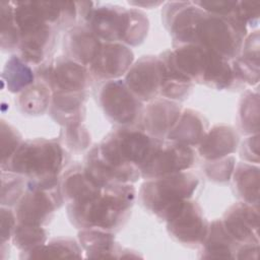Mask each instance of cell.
Listing matches in <instances>:
<instances>
[{
    "label": "cell",
    "instance_id": "cell-1",
    "mask_svg": "<svg viewBox=\"0 0 260 260\" xmlns=\"http://www.w3.org/2000/svg\"><path fill=\"white\" fill-rule=\"evenodd\" d=\"M135 199L130 183L114 184L102 189L94 198L77 204H67L70 221L78 229H100L111 232L127 219Z\"/></svg>",
    "mask_w": 260,
    "mask_h": 260
},
{
    "label": "cell",
    "instance_id": "cell-2",
    "mask_svg": "<svg viewBox=\"0 0 260 260\" xmlns=\"http://www.w3.org/2000/svg\"><path fill=\"white\" fill-rule=\"evenodd\" d=\"M65 162L66 152L58 142L38 138L22 142L2 170L6 168L35 184L52 185L58 183Z\"/></svg>",
    "mask_w": 260,
    "mask_h": 260
},
{
    "label": "cell",
    "instance_id": "cell-3",
    "mask_svg": "<svg viewBox=\"0 0 260 260\" xmlns=\"http://www.w3.org/2000/svg\"><path fill=\"white\" fill-rule=\"evenodd\" d=\"M247 35V25L238 17L205 12L196 30L195 44L225 60L237 58Z\"/></svg>",
    "mask_w": 260,
    "mask_h": 260
},
{
    "label": "cell",
    "instance_id": "cell-4",
    "mask_svg": "<svg viewBox=\"0 0 260 260\" xmlns=\"http://www.w3.org/2000/svg\"><path fill=\"white\" fill-rule=\"evenodd\" d=\"M198 183L197 177L186 171L148 180L141 186V201L146 208L162 218L172 206L189 199Z\"/></svg>",
    "mask_w": 260,
    "mask_h": 260
},
{
    "label": "cell",
    "instance_id": "cell-5",
    "mask_svg": "<svg viewBox=\"0 0 260 260\" xmlns=\"http://www.w3.org/2000/svg\"><path fill=\"white\" fill-rule=\"evenodd\" d=\"M62 203V193L58 184L38 185L28 182L27 189L16 206L18 222L42 226L53 216Z\"/></svg>",
    "mask_w": 260,
    "mask_h": 260
},
{
    "label": "cell",
    "instance_id": "cell-6",
    "mask_svg": "<svg viewBox=\"0 0 260 260\" xmlns=\"http://www.w3.org/2000/svg\"><path fill=\"white\" fill-rule=\"evenodd\" d=\"M169 233L186 245H200L206 237L208 223L200 206L189 199L172 206L164 215Z\"/></svg>",
    "mask_w": 260,
    "mask_h": 260
},
{
    "label": "cell",
    "instance_id": "cell-7",
    "mask_svg": "<svg viewBox=\"0 0 260 260\" xmlns=\"http://www.w3.org/2000/svg\"><path fill=\"white\" fill-rule=\"evenodd\" d=\"M100 101L106 116L119 125L132 126L142 117V102L131 92L125 81H107L100 92Z\"/></svg>",
    "mask_w": 260,
    "mask_h": 260
},
{
    "label": "cell",
    "instance_id": "cell-8",
    "mask_svg": "<svg viewBox=\"0 0 260 260\" xmlns=\"http://www.w3.org/2000/svg\"><path fill=\"white\" fill-rule=\"evenodd\" d=\"M194 161L195 152L191 146L174 141H160L140 168V175L147 180H152L188 170Z\"/></svg>",
    "mask_w": 260,
    "mask_h": 260
},
{
    "label": "cell",
    "instance_id": "cell-9",
    "mask_svg": "<svg viewBox=\"0 0 260 260\" xmlns=\"http://www.w3.org/2000/svg\"><path fill=\"white\" fill-rule=\"evenodd\" d=\"M162 18L174 45L195 44L197 26L205 11L194 2H169L164 7Z\"/></svg>",
    "mask_w": 260,
    "mask_h": 260
},
{
    "label": "cell",
    "instance_id": "cell-10",
    "mask_svg": "<svg viewBox=\"0 0 260 260\" xmlns=\"http://www.w3.org/2000/svg\"><path fill=\"white\" fill-rule=\"evenodd\" d=\"M164 77V63L159 57L144 56L133 64L125 76V83L141 102L157 96Z\"/></svg>",
    "mask_w": 260,
    "mask_h": 260
},
{
    "label": "cell",
    "instance_id": "cell-11",
    "mask_svg": "<svg viewBox=\"0 0 260 260\" xmlns=\"http://www.w3.org/2000/svg\"><path fill=\"white\" fill-rule=\"evenodd\" d=\"M87 73L85 66L68 57L60 58L38 71L42 82L46 83L53 93L83 91L87 83Z\"/></svg>",
    "mask_w": 260,
    "mask_h": 260
},
{
    "label": "cell",
    "instance_id": "cell-12",
    "mask_svg": "<svg viewBox=\"0 0 260 260\" xmlns=\"http://www.w3.org/2000/svg\"><path fill=\"white\" fill-rule=\"evenodd\" d=\"M159 58L190 81L203 83L209 59L208 50L196 44H188L178 46L173 51H167Z\"/></svg>",
    "mask_w": 260,
    "mask_h": 260
},
{
    "label": "cell",
    "instance_id": "cell-13",
    "mask_svg": "<svg viewBox=\"0 0 260 260\" xmlns=\"http://www.w3.org/2000/svg\"><path fill=\"white\" fill-rule=\"evenodd\" d=\"M85 21L100 40L106 43L123 42L128 24V9L117 5H102L92 8Z\"/></svg>",
    "mask_w": 260,
    "mask_h": 260
},
{
    "label": "cell",
    "instance_id": "cell-14",
    "mask_svg": "<svg viewBox=\"0 0 260 260\" xmlns=\"http://www.w3.org/2000/svg\"><path fill=\"white\" fill-rule=\"evenodd\" d=\"M222 223L238 244H259L258 205L239 202L224 213Z\"/></svg>",
    "mask_w": 260,
    "mask_h": 260
},
{
    "label": "cell",
    "instance_id": "cell-15",
    "mask_svg": "<svg viewBox=\"0 0 260 260\" xmlns=\"http://www.w3.org/2000/svg\"><path fill=\"white\" fill-rule=\"evenodd\" d=\"M134 56L132 51L120 43H106L89 66V71L100 79L116 80L128 72Z\"/></svg>",
    "mask_w": 260,
    "mask_h": 260
},
{
    "label": "cell",
    "instance_id": "cell-16",
    "mask_svg": "<svg viewBox=\"0 0 260 260\" xmlns=\"http://www.w3.org/2000/svg\"><path fill=\"white\" fill-rule=\"evenodd\" d=\"M181 115L179 104L160 99L150 103L142 113L143 130L150 136L161 139L167 136Z\"/></svg>",
    "mask_w": 260,
    "mask_h": 260
},
{
    "label": "cell",
    "instance_id": "cell-17",
    "mask_svg": "<svg viewBox=\"0 0 260 260\" xmlns=\"http://www.w3.org/2000/svg\"><path fill=\"white\" fill-rule=\"evenodd\" d=\"M54 43V26L43 23L20 34L21 58L29 64H41Z\"/></svg>",
    "mask_w": 260,
    "mask_h": 260
},
{
    "label": "cell",
    "instance_id": "cell-18",
    "mask_svg": "<svg viewBox=\"0 0 260 260\" xmlns=\"http://www.w3.org/2000/svg\"><path fill=\"white\" fill-rule=\"evenodd\" d=\"M66 49L70 59L82 64L90 66L98 56L102 43L101 40L89 29L87 25H78L73 27L67 35Z\"/></svg>",
    "mask_w": 260,
    "mask_h": 260
},
{
    "label": "cell",
    "instance_id": "cell-19",
    "mask_svg": "<svg viewBox=\"0 0 260 260\" xmlns=\"http://www.w3.org/2000/svg\"><path fill=\"white\" fill-rule=\"evenodd\" d=\"M239 137L231 126L217 125L206 132L199 144V153L208 160H214L234 153Z\"/></svg>",
    "mask_w": 260,
    "mask_h": 260
},
{
    "label": "cell",
    "instance_id": "cell-20",
    "mask_svg": "<svg viewBox=\"0 0 260 260\" xmlns=\"http://www.w3.org/2000/svg\"><path fill=\"white\" fill-rule=\"evenodd\" d=\"M207 126L206 119L200 113L188 109L181 113L167 137L171 141L184 145H199L207 132Z\"/></svg>",
    "mask_w": 260,
    "mask_h": 260
},
{
    "label": "cell",
    "instance_id": "cell-21",
    "mask_svg": "<svg viewBox=\"0 0 260 260\" xmlns=\"http://www.w3.org/2000/svg\"><path fill=\"white\" fill-rule=\"evenodd\" d=\"M102 189L86 174L84 168H72L64 177L62 196L68 204H77L96 197Z\"/></svg>",
    "mask_w": 260,
    "mask_h": 260
},
{
    "label": "cell",
    "instance_id": "cell-22",
    "mask_svg": "<svg viewBox=\"0 0 260 260\" xmlns=\"http://www.w3.org/2000/svg\"><path fill=\"white\" fill-rule=\"evenodd\" d=\"M237 242L225 230L222 220H213L208 225L205 239L202 242L203 258H236Z\"/></svg>",
    "mask_w": 260,
    "mask_h": 260
},
{
    "label": "cell",
    "instance_id": "cell-23",
    "mask_svg": "<svg viewBox=\"0 0 260 260\" xmlns=\"http://www.w3.org/2000/svg\"><path fill=\"white\" fill-rule=\"evenodd\" d=\"M84 98L83 91L54 92L52 96V115L55 120L66 127L79 125Z\"/></svg>",
    "mask_w": 260,
    "mask_h": 260
},
{
    "label": "cell",
    "instance_id": "cell-24",
    "mask_svg": "<svg viewBox=\"0 0 260 260\" xmlns=\"http://www.w3.org/2000/svg\"><path fill=\"white\" fill-rule=\"evenodd\" d=\"M81 247L90 258H113L117 252L114 235L100 229H85L78 234Z\"/></svg>",
    "mask_w": 260,
    "mask_h": 260
},
{
    "label": "cell",
    "instance_id": "cell-25",
    "mask_svg": "<svg viewBox=\"0 0 260 260\" xmlns=\"http://www.w3.org/2000/svg\"><path fill=\"white\" fill-rule=\"evenodd\" d=\"M234 183L239 196L244 202L258 205L259 202V168L241 162L234 174Z\"/></svg>",
    "mask_w": 260,
    "mask_h": 260
},
{
    "label": "cell",
    "instance_id": "cell-26",
    "mask_svg": "<svg viewBox=\"0 0 260 260\" xmlns=\"http://www.w3.org/2000/svg\"><path fill=\"white\" fill-rule=\"evenodd\" d=\"M2 76L6 82L8 90L11 92L23 91L29 85L34 84L35 80L32 69L18 56H12L6 62Z\"/></svg>",
    "mask_w": 260,
    "mask_h": 260
},
{
    "label": "cell",
    "instance_id": "cell-27",
    "mask_svg": "<svg viewBox=\"0 0 260 260\" xmlns=\"http://www.w3.org/2000/svg\"><path fill=\"white\" fill-rule=\"evenodd\" d=\"M235 78L233 68L229 61L209 51V59L203 83L216 89H223L230 87Z\"/></svg>",
    "mask_w": 260,
    "mask_h": 260
},
{
    "label": "cell",
    "instance_id": "cell-28",
    "mask_svg": "<svg viewBox=\"0 0 260 260\" xmlns=\"http://www.w3.org/2000/svg\"><path fill=\"white\" fill-rule=\"evenodd\" d=\"M52 90L44 82L40 81L25 88L19 96L21 110L29 115L43 114L50 106Z\"/></svg>",
    "mask_w": 260,
    "mask_h": 260
},
{
    "label": "cell",
    "instance_id": "cell-29",
    "mask_svg": "<svg viewBox=\"0 0 260 260\" xmlns=\"http://www.w3.org/2000/svg\"><path fill=\"white\" fill-rule=\"evenodd\" d=\"M80 248L69 238L54 239L29 253V258H80Z\"/></svg>",
    "mask_w": 260,
    "mask_h": 260
},
{
    "label": "cell",
    "instance_id": "cell-30",
    "mask_svg": "<svg viewBox=\"0 0 260 260\" xmlns=\"http://www.w3.org/2000/svg\"><path fill=\"white\" fill-rule=\"evenodd\" d=\"M12 239L18 249L22 252L30 253L45 244L47 234L42 226L18 222L13 231Z\"/></svg>",
    "mask_w": 260,
    "mask_h": 260
},
{
    "label": "cell",
    "instance_id": "cell-31",
    "mask_svg": "<svg viewBox=\"0 0 260 260\" xmlns=\"http://www.w3.org/2000/svg\"><path fill=\"white\" fill-rule=\"evenodd\" d=\"M192 86V81L164 63V77L159 93L170 100H183L189 94Z\"/></svg>",
    "mask_w": 260,
    "mask_h": 260
},
{
    "label": "cell",
    "instance_id": "cell-32",
    "mask_svg": "<svg viewBox=\"0 0 260 260\" xmlns=\"http://www.w3.org/2000/svg\"><path fill=\"white\" fill-rule=\"evenodd\" d=\"M1 48L13 50L19 46L20 35L14 19L12 2H1Z\"/></svg>",
    "mask_w": 260,
    "mask_h": 260
},
{
    "label": "cell",
    "instance_id": "cell-33",
    "mask_svg": "<svg viewBox=\"0 0 260 260\" xmlns=\"http://www.w3.org/2000/svg\"><path fill=\"white\" fill-rule=\"evenodd\" d=\"M240 124L246 134H258L259 131V95L258 92H248L242 99L240 106Z\"/></svg>",
    "mask_w": 260,
    "mask_h": 260
},
{
    "label": "cell",
    "instance_id": "cell-34",
    "mask_svg": "<svg viewBox=\"0 0 260 260\" xmlns=\"http://www.w3.org/2000/svg\"><path fill=\"white\" fill-rule=\"evenodd\" d=\"M148 19L137 9H128V24L123 43L130 46L141 44L147 36Z\"/></svg>",
    "mask_w": 260,
    "mask_h": 260
},
{
    "label": "cell",
    "instance_id": "cell-35",
    "mask_svg": "<svg viewBox=\"0 0 260 260\" xmlns=\"http://www.w3.org/2000/svg\"><path fill=\"white\" fill-rule=\"evenodd\" d=\"M24 194L23 177L14 173H2V188H1V204L11 206L17 204Z\"/></svg>",
    "mask_w": 260,
    "mask_h": 260
},
{
    "label": "cell",
    "instance_id": "cell-36",
    "mask_svg": "<svg viewBox=\"0 0 260 260\" xmlns=\"http://www.w3.org/2000/svg\"><path fill=\"white\" fill-rule=\"evenodd\" d=\"M235 77L253 85L259 81V58L250 56H238L233 63Z\"/></svg>",
    "mask_w": 260,
    "mask_h": 260
},
{
    "label": "cell",
    "instance_id": "cell-37",
    "mask_svg": "<svg viewBox=\"0 0 260 260\" xmlns=\"http://www.w3.org/2000/svg\"><path fill=\"white\" fill-rule=\"evenodd\" d=\"M22 144L18 131L4 121L1 122V167L3 168Z\"/></svg>",
    "mask_w": 260,
    "mask_h": 260
},
{
    "label": "cell",
    "instance_id": "cell-38",
    "mask_svg": "<svg viewBox=\"0 0 260 260\" xmlns=\"http://www.w3.org/2000/svg\"><path fill=\"white\" fill-rule=\"evenodd\" d=\"M235 162V157L229 155L222 158L210 160L209 164L205 166L206 175L210 180L215 182L229 181L234 172Z\"/></svg>",
    "mask_w": 260,
    "mask_h": 260
},
{
    "label": "cell",
    "instance_id": "cell-39",
    "mask_svg": "<svg viewBox=\"0 0 260 260\" xmlns=\"http://www.w3.org/2000/svg\"><path fill=\"white\" fill-rule=\"evenodd\" d=\"M197 6H199L202 10L207 13L220 15V16H232L236 14L238 1H195Z\"/></svg>",
    "mask_w": 260,
    "mask_h": 260
},
{
    "label": "cell",
    "instance_id": "cell-40",
    "mask_svg": "<svg viewBox=\"0 0 260 260\" xmlns=\"http://www.w3.org/2000/svg\"><path fill=\"white\" fill-rule=\"evenodd\" d=\"M259 1H238L237 15L247 25H257L259 20Z\"/></svg>",
    "mask_w": 260,
    "mask_h": 260
},
{
    "label": "cell",
    "instance_id": "cell-41",
    "mask_svg": "<svg viewBox=\"0 0 260 260\" xmlns=\"http://www.w3.org/2000/svg\"><path fill=\"white\" fill-rule=\"evenodd\" d=\"M16 215L8 208L1 207V241L2 244L12 237L13 231L16 226Z\"/></svg>",
    "mask_w": 260,
    "mask_h": 260
},
{
    "label": "cell",
    "instance_id": "cell-42",
    "mask_svg": "<svg viewBox=\"0 0 260 260\" xmlns=\"http://www.w3.org/2000/svg\"><path fill=\"white\" fill-rule=\"evenodd\" d=\"M66 138L71 147H78L83 149L88 143V136L85 130H80V124L75 126H69L66 130Z\"/></svg>",
    "mask_w": 260,
    "mask_h": 260
},
{
    "label": "cell",
    "instance_id": "cell-43",
    "mask_svg": "<svg viewBox=\"0 0 260 260\" xmlns=\"http://www.w3.org/2000/svg\"><path fill=\"white\" fill-rule=\"evenodd\" d=\"M258 146H259L258 134L248 137V139L245 140V142L243 143V146H242V150H241L242 157L249 161H255L256 164H258V161H259Z\"/></svg>",
    "mask_w": 260,
    "mask_h": 260
}]
</instances>
